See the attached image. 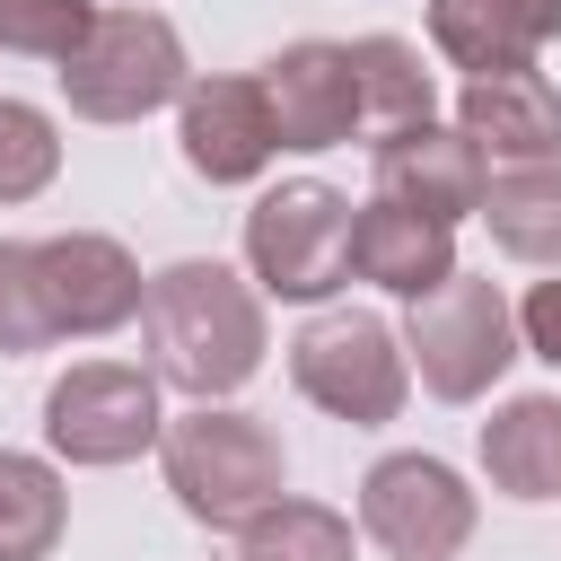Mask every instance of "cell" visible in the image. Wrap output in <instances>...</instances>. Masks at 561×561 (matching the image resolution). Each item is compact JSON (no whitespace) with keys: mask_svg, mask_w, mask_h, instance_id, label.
Returning <instances> with one entry per match:
<instances>
[{"mask_svg":"<svg viewBox=\"0 0 561 561\" xmlns=\"http://www.w3.org/2000/svg\"><path fill=\"white\" fill-rule=\"evenodd\" d=\"M482 219H491V245H500L508 263L561 272V158L500 167L491 193H482Z\"/></svg>","mask_w":561,"mask_h":561,"instance_id":"obj_17","label":"cell"},{"mask_svg":"<svg viewBox=\"0 0 561 561\" xmlns=\"http://www.w3.org/2000/svg\"><path fill=\"white\" fill-rule=\"evenodd\" d=\"M96 18H105L96 0H0V53H26V61H53L61 70L88 44Z\"/></svg>","mask_w":561,"mask_h":561,"instance_id":"obj_22","label":"cell"},{"mask_svg":"<svg viewBox=\"0 0 561 561\" xmlns=\"http://www.w3.org/2000/svg\"><path fill=\"white\" fill-rule=\"evenodd\" d=\"M377 193L403 202V210H430V219H482V193H491V158L465 140V123H403V131H377Z\"/></svg>","mask_w":561,"mask_h":561,"instance_id":"obj_11","label":"cell"},{"mask_svg":"<svg viewBox=\"0 0 561 561\" xmlns=\"http://www.w3.org/2000/svg\"><path fill=\"white\" fill-rule=\"evenodd\" d=\"M403 351H412V377H421L438 403H482L526 342H517V307L500 298V280L456 272V280H438L430 298H412Z\"/></svg>","mask_w":561,"mask_h":561,"instance_id":"obj_6","label":"cell"},{"mask_svg":"<svg viewBox=\"0 0 561 561\" xmlns=\"http://www.w3.org/2000/svg\"><path fill=\"white\" fill-rule=\"evenodd\" d=\"M351 272H359L368 289H386V298L412 307V298H430L438 280H456L465 263H456V228H447V219L368 193V202L351 210Z\"/></svg>","mask_w":561,"mask_h":561,"instance_id":"obj_13","label":"cell"},{"mask_svg":"<svg viewBox=\"0 0 561 561\" xmlns=\"http://www.w3.org/2000/svg\"><path fill=\"white\" fill-rule=\"evenodd\" d=\"M351 70H359V123L403 131V123H430V114H438V79H430L421 44H403V35H359V44H351Z\"/></svg>","mask_w":561,"mask_h":561,"instance_id":"obj_19","label":"cell"},{"mask_svg":"<svg viewBox=\"0 0 561 561\" xmlns=\"http://www.w3.org/2000/svg\"><path fill=\"white\" fill-rule=\"evenodd\" d=\"M35 280H44V316H53V342H96V333H123L149 298L140 263L123 237L105 228H61V237H35Z\"/></svg>","mask_w":561,"mask_h":561,"instance_id":"obj_9","label":"cell"},{"mask_svg":"<svg viewBox=\"0 0 561 561\" xmlns=\"http://www.w3.org/2000/svg\"><path fill=\"white\" fill-rule=\"evenodd\" d=\"M289 386L316 412L351 421V430H386L403 412V394H412V351H403V333L386 316L324 307V316H307L289 333Z\"/></svg>","mask_w":561,"mask_h":561,"instance_id":"obj_4","label":"cell"},{"mask_svg":"<svg viewBox=\"0 0 561 561\" xmlns=\"http://www.w3.org/2000/svg\"><path fill=\"white\" fill-rule=\"evenodd\" d=\"M263 96H272V123H280V149H342L359 131V70H351V44H324V35H298L263 61Z\"/></svg>","mask_w":561,"mask_h":561,"instance_id":"obj_12","label":"cell"},{"mask_svg":"<svg viewBox=\"0 0 561 561\" xmlns=\"http://www.w3.org/2000/svg\"><path fill=\"white\" fill-rule=\"evenodd\" d=\"M70 526V491L53 456H18L0 447V561H53Z\"/></svg>","mask_w":561,"mask_h":561,"instance_id":"obj_18","label":"cell"},{"mask_svg":"<svg viewBox=\"0 0 561 561\" xmlns=\"http://www.w3.org/2000/svg\"><path fill=\"white\" fill-rule=\"evenodd\" d=\"M456 123L482 158L526 167V158H561V88L526 61V70H482L456 88Z\"/></svg>","mask_w":561,"mask_h":561,"instance_id":"obj_14","label":"cell"},{"mask_svg":"<svg viewBox=\"0 0 561 561\" xmlns=\"http://www.w3.org/2000/svg\"><path fill=\"white\" fill-rule=\"evenodd\" d=\"M175 149L202 184H254L280 158V123H272L263 79H228V70L193 79L175 96Z\"/></svg>","mask_w":561,"mask_h":561,"instance_id":"obj_10","label":"cell"},{"mask_svg":"<svg viewBox=\"0 0 561 561\" xmlns=\"http://www.w3.org/2000/svg\"><path fill=\"white\" fill-rule=\"evenodd\" d=\"M517 342H526L543 368H561V272L535 280V289L517 298Z\"/></svg>","mask_w":561,"mask_h":561,"instance_id":"obj_24","label":"cell"},{"mask_svg":"<svg viewBox=\"0 0 561 561\" xmlns=\"http://www.w3.org/2000/svg\"><path fill=\"white\" fill-rule=\"evenodd\" d=\"M245 280L280 307H324L351 280V202L316 175L254 193L245 210Z\"/></svg>","mask_w":561,"mask_h":561,"instance_id":"obj_5","label":"cell"},{"mask_svg":"<svg viewBox=\"0 0 561 561\" xmlns=\"http://www.w3.org/2000/svg\"><path fill=\"white\" fill-rule=\"evenodd\" d=\"M158 465H167V491L193 526H219L237 535L254 508H272L289 491V447L272 421L237 412V403H193V412H167V438H158Z\"/></svg>","mask_w":561,"mask_h":561,"instance_id":"obj_2","label":"cell"},{"mask_svg":"<svg viewBox=\"0 0 561 561\" xmlns=\"http://www.w3.org/2000/svg\"><path fill=\"white\" fill-rule=\"evenodd\" d=\"M140 333H149V368L158 386H184L193 403H228L263 351H272V324H263V289L210 254H184L167 272H149V298H140Z\"/></svg>","mask_w":561,"mask_h":561,"instance_id":"obj_1","label":"cell"},{"mask_svg":"<svg viewBox=\"0 0 561 561\" xmlns=\"http://www.w3.org/2000/svg\"><path fill=\"white\" fill-rule=\"evenodd\" d=\"M53 175H61V123L26 96H0V210L35 202Z\"/></svg>","mask_w":561,"mask_h":561,"instance_id":"obj_21","label":"cell"},{"mask_svg":"<svg viewBox=\"0 0 561 561\" xmlns=\"http://www.w3.org/2000/svg\"><path fill=\"white\" fill-rule=\"evenodd\" d=\"M158 438H167L158 368H131V359H79V368L53 377V394H44V447H53V465L105 473V465L149 456Z\"/></svg>","mask_w":561,"mask_h":561,"instance_id":"obj_7","label":"cell"},{"mask_svg":"<svg viewBox=\"0 0 561 561\" xmlns=\"http://www.w3.org/2000/svg\"><path fill=\"white\" fill-rule=\"evenodd\" d=\"M473 517L482 508H473V491L447 456L403 447V456H377L359 473V535L386 561H456L473 543Z\"/></svg>","mask_w":561,"mask_h":561,"instance_id":"obj_8","label":"cell"},{"mask_svg":"<svg viewBox=\"0 0 561 561\" xmlns=\"http://www.w3.org/2000/svg\"><path fill=\"white\" fill-rule=\"evenodd\" d=\"M351 543H359V535H351L342 508L289 500V491L237 526V561H351Z\"/></svg>","mask_w":561,"mask_h":561,"instance_id":"obj_20","label":"cell"},{"mask_svg":"<svg viewBox=\"0 0 561 561\" xmlns=\"http://www.w3.org/2000/svg\"><path fill=\"white\" fill-rule=\"evenodd\" d=\"M53 79H61V105L79 123H140L193 88V61H184V35L149 0H131V9H105Z\"/></svg>","mask_w":561,"mask_h":561,"instance_id":"obj_3","label":"cell"},{"mask_svg":"<svg viewBox=\"0 0 561 561\" xmlns=\"http://www.w3.org/2000/svg\"><path fill=\"white\" fill-rule=\"evenodd\" d=\"M561 35V0H430V53L465 79L526 70Z\"/></svg>","mask_w":561,"mask_h":561,"instance_id":"obj_15","label":"cell"},{"mask_svg":"<svg viewBox=\"0 0 561 561\" xmlns=\"http://www.w3.org/2000/svg\"><path fill=\"white\" fill-rule=\"evenodd\" d=\"M53 342V316H44V280H35V245L26 237H0V359H26Z\"/></svg>","mask_w":561,"mask_h":561,"instance_id":"obj_23","label":"cell"},{"mask_svg":"<svg viewBox=\"0 0 561 561\" xmlns=\"http://www.w3.org/2000/svg\"><path fill=\"white\" fill-rule=\"evenodd\" d=\"M482 473L500 500H561V394H508L482 421Z\"/></svg>","mask_w":561,"mask_h":561,"instance_id":"obj_16","label":"cell"}]
</instances>
